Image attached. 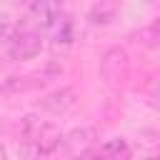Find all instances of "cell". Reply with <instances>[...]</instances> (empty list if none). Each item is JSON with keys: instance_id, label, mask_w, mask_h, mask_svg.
<instances>
[{"instance_id": "obj_10", "label": "cell", "mask_w": 160, "mask_h": 160, "mask_svg": "<svg viewBox=\"0 0 160 160\" xmlns=\"http://www.w3.org/2000/svg\"><path fill=\"white\" fill-rule=\"evenodd\" d=\"M148 35H150V38H152L155 42H160V18H158V20H152V25H150Z\"/></svg>"}, {"instance_id": "obj_8", "label": "cell", "mask_w": 160, "mask_h": 160, "mask_svg": "<svg viewBox=\"0 0 160 160\" xmlns=\"http://www.w3.org/2000/svg\"><path fill=\"white\" fill-rule=\"evenodd\" d=\"M100 155H105V158H128L130 148H128V142L122 138H112L100 148Z\"/></svg>"}, {"instance_id": "obj_7", "label": "cell", "mask_w": 160, "mask_h": 160, "mask_svg": "<svg viewBox=\"0 0 160 160\" xmlns=\"http://www.w3.org/2000/svg\"><path fill=\"white\" fill-rule=\"evenodd\" d=\"M50 32H52V45H55V48L68 45V42L72 40V20L60 12V15L55 18V22L50 25Z\"/></svg>"}, {"instance_id": "obj_4", "label": "cell", "mask_w": 160, "mask_h": 160, "mask_svg": "<svg viewBox=\"0 0 160 160\" xmlns=\"http://www.w3.org/2000/svg\"><path fill=\"white\" fill-rule=\"evenodd\" d=\"M92 140H95V130H92V128H78V130L68 132V135L60 140V145H62L65 152L88 155V145H92Z\"/></svg>"}, {"instance_id": "obj_6", "label": "cell", "mask_w": 160, "mask_h": 160, "mask_svg": "<svg viewBox=\"0 0 160 160\" xmlns=\"http://www.w3.org/2000/svg\"><path fill=\"white\" fill-rule=\"evenodd\" d=\"M115 12H118V2H115V0H98V2L90 8L88 20H90L92 25H105V22H110V20L115 18Z\"/></svg>"}, {"instance_id": "obj_9", "label": "cell", "mask_w": 160, "mask_h": 160, "mask_svg": "<svg viewBox=\"0 0 160 160\" xmlns=\"http://www.w3.org/2000/svg\"><path fill=\"white\" fill-rule=\"evenodd\" d=\"M12 32H15V30H12V25H10L8 20H0V42H2V40H10V38H12Z\"/></svg>"}, {"instance_id": "obj_3", "label": "cell", "mask_w": 160, "mask_h": 160, "mask_svg": "<svg viewBox=\"0 0 160 160\" xmlns=\"http://www.w3.org/2000/svg\"><path fill=\"white\" fill-rule=\"evenodd\" d=\"M128 70V52L122 48H110L105 55H102V62H100V72L108 82H118Z\"/></svg>"}, {"instance_id": "obj_1", "label": "cell", "mask_w": 160, "mask_h": 160, "mask_svg": "<svg viewBox=\"0 0 160 160\" xmlns=\"http://www.w3.org/2000/svg\"><path fill=\"white\" fill-rule=\"evenodd\" d=\"M42 50V30L18 25L10 38V58L12 60H32Z\"/></svg>"}, {"instance_id": "obj_2", "label": "cell", "mask_w": 160, "mask_h": 160, "mask_svg": "<svg viewBox=\"0 0 160 160\" xmlns=\"http://www.w3.org/2000/svg\"><path fill=\"white\" fill-rule=\"evenodd\" d=\"M60 15V8L55 0H35L25 18L20 20L22 28H32V30H50V25L55 22V18Z\"/></svg>"}, {"instance_id": "obj_5", "label": "cell", "mask_w": 160, "mask_h": 160, "mask_svg": "<svg viewBox=\"0 0 160 160\" xmlns=\"http://www.w3.org/2000/svg\"><path fill=\"white\" fill-rule=\"evenodd\" d=\"M72 105H75V90L72 88H60L42 100V110H48L52 115H65Z\"/></svg>"}]
</instances>
